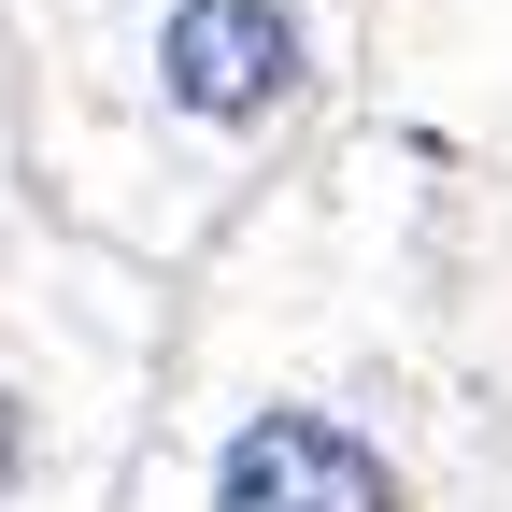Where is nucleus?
Segmentation results:
<instances>
[{"label":"nucleus","mask_w":512,"mask_h":512,"mask_svg":"<svg viewBox=\"0 0 512 512\" xmlns=\"http://www.w3.org/2000/svg\"><path fill=\"white\" fill-rule=\"evenodd\" d=\"M328 72V43H313L299 0H157L143 29V86L171 128H200V143H256V128H285Z\"/></svg>","instance_id":"nucleus-1"},{"label":"nucleus","mask_w":512,"mask_h":512,"mask_svg":"<svg viewBox=\"0 0 512 512\" xmlns=\"http://www.w3.org/2000/svg\"><path fill=\"white\" fill-rule=\"evenodd\" d=\"M214 512H399V470H384V441L313 413V399H271L228 427L214 456Z\"/></svg>","instance_id":"nucleus-2"},{"label":"nucleus","mask_w":512,"mask_h":512,"mask_svg":"<svg viewBox=\"0 0 512 512\" xmlns=\"http://www.w3.org/2000/svg\"><path fill=\"white\" fill-rule=\"evenodd\" d=\"M29 484H43V384L0 356V512H29Z\"/></svg>","instance_id":"nucleus-3"}]
</instances>
